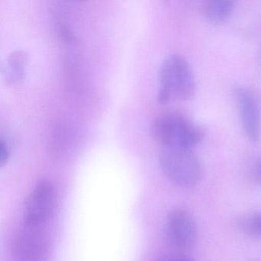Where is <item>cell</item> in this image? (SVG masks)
I'll return each instance as SVG.
<instances>
[{"label":"cell","mask_w":261,"mask_h":261,"mask_svg":"<svg viewBox=\"0 0 261 261\" xmlns=\"http://www.w3.org/2000/svg\"><path fill=\"white\" fill-rule=\"evenodd\" d=\"M252 175L255 182L261 186V158L258 159L255 162L252 169Z\"/></svg>","instance_id":"cell-13"},{"label":"cell","mask_w":261,"mask_h":261,"mask_svg":"<svg viewBox=\"0 0 261 261\" xmlns=\"http://www.w3.org/2000/svg\"><path fill=\"white\" fill-rule=\"evenodd\" d=\"M162 261H194L190 256L181 253H170L163 258Z\"/></svg>","instance_id":"cell-12"},{"label":"cell","mask_w":261,"mask_h":261,"mask_svg":"<svg viewBox=\"0 0 261 261\" xmlns=\"http://www.w3.org/2000/svg\"><path fill=\"white\" fill-rule=\"evenodd\" d=\"M195 91L196 81L186 59L178 54L166 57L160 67L158 101L166 103L171 100H188Z\"/></svg>","instance_id":"cell-1"},{"label":"cell","mask_w":261,"mask_h":261,"mask_svg":"<svg viewBox=\"0 0 261 261\" xmlns=\"http://www.w3.org/2000/svg\"><path fill=\"white\" fill-rule=\"evenodd\" d=\"M234 5L231 0H206L201 5V12L212 23H222L230 17Z\"/></svg>","instance_id":"cell-9"},{"label":"cell","mask_w":261,"mask_h":261,"mask_svg":"<svg viewBox=\"0 0 261 261\" xmlns=\"http://www.w3.org/2000/svg\"><path fill=\"white\" fill-rule=\"evenodd\" d=\"M44 229L23 225L12 244L10 261H48L49 243Z\"/></svg>","instance_id":"cell-5"},{"label":"cell","mask_w":261,"mask_h":261,"mask_svg":"<svg viewBox=\"0 0 261 261\" xmlns=\"http://www.w3.org/2000/svg\"><path fill=\"white\" fill-rule=\"evenodd\" d=\"M152 131L160 146L190 149L198 144L205 134L202 126L177 111L160 114L152 123Z\"/></svg>","instance_id":"cell-2"},{"label":"cell","mask_w":261,"mask_h":261,"mask_svg":"<svg viewBox=\"0 0 261 261\" xmlns=\"http://www.w3.org/2000/svg\"><path fill=\"white\" fill-rule=\"evenodd\" d=\"M159 159L165 175L176 186L193 187L202 178V166L190 148L160 146Z\"/></svg>","instance_id":"cell-3"},{"label":"cell","mask_w":261,"mask_h":261,"mask_svg":"<svg viewBox=\"0 0 261 261\" xmlns=\"http://www.w3.org/2000/svg\"><path fill=\"white\" fill-rule=\"evenodd\" d=\"M11 148L7 140L1 138L0 140V166L4 167L10 158Z\"/></svg>","instance_id":"cell-11"},{"label":"cell","mask_w":261,"mask_h":261,"mask_svg":"<svg viewBox=\"0 0 261 261\" xmlns=\"http://www.w3.org/2000/svg\"><path fill=\"white\" fill-rule=\"evenodd\" d=\"M238 226L247 234L261 238V212L243 217L238 221Z\"/></svg>","instance_id":"cell-10"},{"label":"cell","mask_w":261,"mask_h":261,"mask_svg":"<svg viewBox=\"0 0 261 261\" xmlns=\"http://www.w3.org/2000/svg\"><path fill=\"white\" fill-rule=\"evenodd\" d=\"M241 124L246 136L251 141H257L260 131L259 108L253 94L243 87H236L233 91Z\"/></svg>","instance_id":"cell-7"},{"label":"cell","mask_w":261,"mask_h":261,"mask_svg":"<svg viewBox=\"0 0 261 261\" xmlns=\"http://www.w3.org/2000/svg\"><path fill=\"white\" fill-rule=\"evenodd\" d=\"M28 64V55L22 50H16L9 55L4 68V79L7 85L20 82L25 75Z\"/></svg>","instance_id":"cell-8"},{"label":"cell","mask_w":261,"mask_h":261,"mask_svg":"<svg viewBox=\"0 0 261 261\" xmlns=\"http://www.w3.org/2000/svg\"><path fill=\"white\" fill-rule=\"evenodd\" d=\"M169 241L175 247L188 249L194 246L198 238V227L192 214L186 209H174L166 222Z\"/></svg>","instance_id":"cell-6"},{"label":"cell","mask_w":261,"mask_h":261,"mask_svg":"<svg viewBox=\"0 0 261 261\" xmlns=\"http://www.w3.org/2000/svg\"><path fill=\"white\" fill-rule=\"evenodd\" d=\"M57 203V191L51 182L42 181L36 184L25 203L24 225L45 228L56 212Z\"/></svg>","instance_id":"cell-4"}]
</instances>
